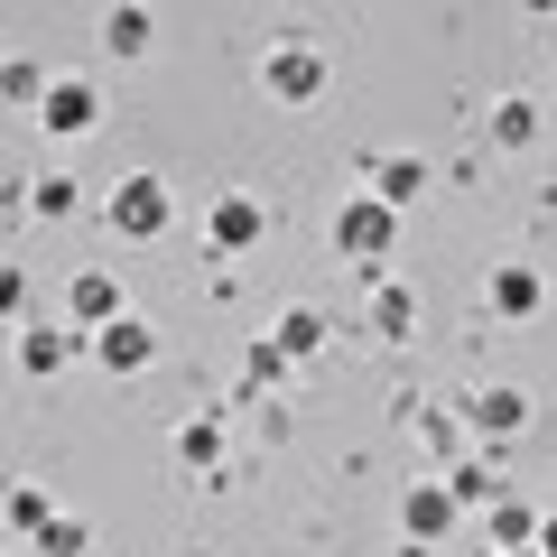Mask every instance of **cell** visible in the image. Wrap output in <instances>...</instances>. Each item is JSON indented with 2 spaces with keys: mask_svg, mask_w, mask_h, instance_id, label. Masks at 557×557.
<instances>
[{
  "mask_svg": "<svg viewBox=\"0 0 557 557\" xmlns=\"http://www.w3.org/2000/svg\"><path fill=\"white\" fill-rule=\"evenodd\" d=\"M260 84H270L278 102H317V94H325V57H317L307 38H278L270 57H260Z\"/></svg>",
  "mask_w": 557,
  "mask_h": 557,
  "instance_id": "6da1fadb",
  "label": "cell"
},
{
  "mask_svg": "<svg viewBox=\"0 0 557 557\" xmlns=\"http://www.w3.org/2000/svg\"><path fill=\"white\" fill-rule=\"evenodd\" d=\"M102 214H112V233L149 242V233H168V186H159V177H121V186H112V205H102Z\"/></svg>",
  "mask_w": 557,
  "mask_h": 557,
  "instance_id": "7a4b0ae2",
  "label": "cell"
},
{
  "mask_svg": "<svg viewBox=\"0 0 557 557\" xmlns=\"http://www.w3.org/2000/svg\"><path fill=\"white\" fill-rule=\"evenodd\" d=\"M391 233H399V214H391V205H372V196H354L335 214V251L344 260H381V251H391Z\"/></svg>",
  "mask_w": 557,
  "mask_h": 557,
  "instance_id": "3957f363",
  "label": "cell"
},
{
  "mask_svg": "<svg viewBox=\"0 0 557 557\" xmlns=\"http://www.w3.org/2000/svg\"><path fill=\"white\" fill-rule=\"evenodd\" d=\"M38 121H47V131H57V139H84V131H94V121H102V94H94V84H84V75H57V84H47V94H38Z\"/></svg>",
  "mask_w": 557,
  "mask_h": 557,
  "instance_id": "277c9868",
  "label": "cell"
},
{
  "mask_svg": "<svg viewBox=\"0 0 557 557\" xmlns=\"http://www.w3.org/2000/svg\"><path fill=\"white\" fill-rule=\"evenodd\" d=\"M65 317H75V335H102L112 317H131V307H121V278L112 270H75L65 278Z\"/></svg>",
  "mask_w": 557,
  "mask_h": 557,
  "instance_id": "5b68a950",
  "label": "cell"
},
{
  "mask_svg": "<svg viewBox=\"0 0 557 557\" xmlns=\"http://www.w3.org/2000/svg\"><path fill=\"white\" fill-rule=\"evenodd\" d=\"M94 362H102V372H149V362H159V335H149L139 317H112L94 335Z\"/></svg>",
  "mask_w": 557,
  "mask_h": 557,
  "instance_id": "8992f818",
  "label": "cell"
},
{
  "mask_svg": "<svg viewBox=\"0 0 557 557\" xmlns=\"http://www.w3.org/2000/svg\"><path fill=\"white\" fill-rule=\"evenodd\" d=\"M260 223H270L260 196H214V205H205V242H214V251H251Z\"/></svg>",
  "mask_w": 557,
  "mask_h": 557,
  "instance_id": "52a82bcc",
  "label": "cell"
},
{
  "mask_svg": "<svg viewBox=\"0 0 557 557\" xmlns=\"http://www.w3.org/2000/svg\"><path fill=\"white\" fill-rule=\"evenodd\" d=\"M465 418H474V437H483V446L502 456V437H511L520 418H530V399H520L511 381H493V391H474V399H465Z\"/></svg>",
  "mask_w": 557,
  "mask_h": 557,
  "instance_id": "ba28073f",
  "label": "cell"
},
{
  "mask_svg": "<svg viewBox=\"0 0 557 557\" xmlns=\"http://www.w3.org/2000/svg\"><path fill=\"white\" fill-rule=\"evenodd\" d=\"M399 530H409V548H428V539L456 530V502H446V483H409V502H399Z\"/></svg>",
  "mask_w": 557,
  "mask_h": 557,
  "instance_id": "9c48e42d",
  "label": "cell"
},
{
  "mask_svg": "<svg viewBox=\"0 0 557 557\" xmlns=\"http://www.w3.org/2000/svg\"><path fill=\"white\" fill-rule=\"evenodd\" d=\"M75 354H84L75 325H28V335H20V372H65Z\"/></svg>",
  "mask_w": 557,
  "mask_h": 557,
  "instance_id": "30bf717a",
  "label": "cell"
},
{
  "mask_svg": "<svg viewBox=\"0 0 557 557\" xmlns=\"http://www.w3.org/2000/svg\"><path fill=\"white\" fill-rule=\"evenodd\" d=\"M446 502H483V511L502 502V456H493V446H483V456H465L456 474H446Z\"/></svg>",
  "mask_w": 557,
  "mask_h": 557,
  "instance_id": "8fae6325",
  "label": "cell"
},
{
  "mask_svg": "<svg viewBox=\"0 0 557 557\" xmlns=\"http://www.w3.org/2000/svg\"><path fill=\"white\" fill-rule=\"evenodd\" d=\"M409 196H428V159H399V149H391V159L372 168V205H391V214H399Z\"/></svg>",
  "mask_w": 557,
  "mask_h": 557,
  "instance_id": "7c38bea8",
  "label": "cell"
},
{
  "mask_svg": "<svg viewBox=\"0 0 557 557\" xmlns=\"http://www.w3.org/2000/svg\"><path fill=\"white\" fill-rule=\"evenodd\" d=\"M539 298H548V278H539L530 260H511V270H493V307H502V317H539Z\"/></svg>",
  "mask_w": 557,
  "mask_h": 557,
  "instance_id": "4fadbf2b",
  "label": "cell"
},
{
  "mask_svg": "<svg viewBox=\"0 0 557 557\" xmlns=\"http://www.w3.org/2000/svg\"><path fill=\"white\" fill-rule=\"evenodd\" d=\"M317 344H325V317H317V307H288V317H278V335H270V354H278V362H307Z\"/></svg>",
  "mask_w": 557,
  "mask_h": 557,
  "instance_id": "5bb4252c",
  "label": "cell"
},
{
  "mask_svg": "<svg viewBox=\"0 0 557 557\" xmlns=\"http://www.w3.org/2000/svg\"><path fill=\"white\" fill-rule=\"evenodd\" d=\"M149 38H159L149 10H112V20H102V47H112V57H149Z\"/></svg>",
  "mask_w": 557,
  "mask_h": 557,
  "instance_id": "9a60e30c",
  "label": "cell"
},
{
  "mask_svg": "<svg viewBox=\"0 0 557 557\" xmlns=\"http://www.w3.org/2000/svg\"><path fill=\"white\" fill-rule=\"evenodd\" d=\"M493 548H539V511L530 502H493Z\"/></svg>",
  "mask_w": 557,
  "mask_h": 557,
  "instance_id": "2e32d148",
  "label": "cell"
},
{
  "mask_svg": "<svg viewBox=\"0 0 557 557\" xmlns=\"http://www.w3.org/2000/svg\"><path fill=\"white\" fill-rule=\"evenodd\" d=\"M493 139H502V149H530V139H539V102H493Z\"/></svg>",
  "mask_w": 557,
  "mask_h": 557,
  "instance_id": "e0dca14e",
  "label": "cell"
},
{
  "mask_svg": "<svg viewBox=\"0 0 557 557\" xmlns=\"http://www.w3.org/2000/svg\"><path fill=\"white\" fill-rule=\"evenodd\" d=\"M214 456H223V428H214V418H186V428H177V465H196V474H205Z\"/></svg>",
  "mask_w": 557,
  "mask_h": 557,
  "instance_id": "ac0fdd59",
  "label": "cell"
},
{
  "mask_svg": "<svg viewBox=\"0 0 557 557\" xmlns=\"http://www.w3.org/2000/svg\"><path fill=\"white\" fill-rule=\"evenodd\" d=\"M38 548H47V557H84V548H94V530H84L75 511H47V530H38Z\"/></svg>",
  "mask_w": 557,
  "mask_h": 557,
  "instance_id": "d6986e66",
  "label": "cell"
},
{
  "mask_svg": "<svg viewBox=\"0 0 557 557\" xmlns=\"http://www.w3.org/2000/svg\"><path fill=\"white\" fill-rule=\"evenodd\" d=\"M28 205H38L47 223H65V214L84 205V196H75V177H38V186H28Z\"/></svg>",
  "mask_w": 557,
  "mask_h": 557,
  "instance_id": "ffe728a7",
  "label": "cell"
},
{
  "mask_svg": "<svg viewBox=\"0 0 557 557\" xmlns=\"http://www.w3.org/2000/svg\"><path fill=\"white\" fill-rule=\"evenodd\" d=\"M47 511H57V502H47V493H38V483H10V520H20V530H28V539H38V530H47Z\"/></svg>",
  "mask_w": 557,
  "mask_h": 557,
  "instance_id": "44dd1931",
  "label": "cell"
},
{
  "mask_svg": "<svg viewBox=\"0 0 557 557\" xmlns=\"http://www.w3.org/2000/svg\"><path fill=\"white\" fill-rule=\"evenodd\" d=\"M0 94H10V102H38V94H47V75H38L28 57H10V65H0Z\"/></svg>",
  "mask_w": 557,
  "mask_h": 557,
  "instance_id": "7402d4cb",
  "label": "cell"
},
{
  "mask_svg": "<svg viewBox=\"0 0 557 557\" xmlns=\"http://www.w3.org/2000/svg\"><path fill=\"white\" fill-rule=\"evenodd\" d=\"M372 325H381V335H409V288H381V298H372Z\"/></svg>",
  "mask_w": 557,
  "mask_h": 557,
  "instance_id": "603a6c76",
  "label": "cell"
},
{
  "mask_svg": "<svg viewBox=\"0 0 557 557\" xmlns=\"http://www.w3.org/2000/svg\"><path fill=\"white\" fill-rule=\"evenodd\" d=\"M0 317H28V278L10 270V260H0Z\"/></svg>",
  "mask_w": 557,
  "mask_h": 557,
  "instance_id": "cb8c5ba5",
  "label": "cell"
},
{
  "mask_svg": "<svg viewBox=\"0 0 557 557\" xmlns=\"http://www.w3.org/2000/svg\"><path fill=\"white\" fill-rule=\"evenodd\" d=\"M502 557H539V548H502Z\"/></svg>",
  "mask_w": 557,
  "mask_h": 557,
  "instance_id": "d4e9b609",
  "label": "cell"
}]
</instances>
